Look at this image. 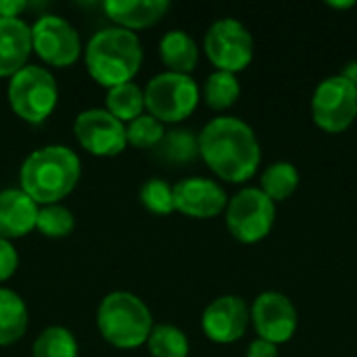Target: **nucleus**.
Instances as JSON below:
<instances>
[{
  "instance_id": "1",
  "label": "nucleus",
  "mask_w": 357,
  "mask_h": 357,
  "mask_svg": "<svg viewBox=\"0 0 357 357\" xmlns=\"http://www.w3.org/2000/svg\"><path fill=\"white\" fill-rule=\"evenodd\" d=\"M199 157L224 182H249L261 163L255 130L241 117H213L199 134Z\"/></svg>"
},
{
  "instance_id": "2",
  "label": "nucleus",
  "mask_w": 357,
  "mask_h": 357,
  "mask_svg": "<svg viewBox=\"0 0 357 357\" xmlns=\"http://www.w3.org/2000/svg\"><path fill=\"white\" fill-rule=\"evenodd\" d=\"M82 161L69 146L48 144L29 153L19 169V188L38 205H56L73 192Z\"/></svg>"
},
{
  "instance_id": "3",
  "label": "nucleus",
  "mask_w": 357,
  "mask_h": 357,
  "mask_svg": "<svg viewBox=\"0 0 357 357\" xmlns=\"http://www.w3.org/2000/svg\"><path fill=\"white\" fill-rule=\"evenodd\" d=\"M142 59L144 50L138 36L115 25L98 29L84 50L90 77L107 90L134 82L142 67Z\"/></svg>"
},
{
  "instance_id": "4",
  "label": "nucleus",
  "mask_w": 357,
  "mask_h": 357,
  "mask_svg": "<svg viewBox=\"0 0 357 357\" xmlns=\"http://www.w3.org/2000/svg\"><path fill=\"white\" fill-rule=\"evenodd\" d=\"M96 326L100 337L117 349H136L146 345L153 324L149 305L128 291L109 293L96 312Z\"/></svg>"
},
{
  "instance_id": "5",
  "label": "nucleus",
  "mask_w": 357,
  "mask_h": 357,
  "mask_svg": "<svg viewBox=\"0 0 357 357\" xmlns=\"http://www.w3.org/2000/svg\"><path fill=\"white\" fill-rule=\"evenodd\" d=\"M6 98L10 111L19 119L31 126H40L56 109L59 86L50 69L29 63L8 79Z\"/></svg>"
},
{
  "instance_id": "6",
  "label": "nucleus",
  "mask_w": 357,
  "mask_h": 357,
  "mask_svg": "<svg viewBox=\"0 0 357 357\" xmlns=\"http://www.w3.org/2000/svg\"><path fill=\"white\" fill-rule=\"evenodd\" d=\"M201 102V88L192 75L163 71L144 86V109L149 115L165 123L188 119Z\"/></svg>"
},
{
  "instance_id": "7",
  "label": "nucleus",
  "mask_w": 357,
  "mask_h": 357,
  "mask_svg": "<svg viewBox=\"0 0 357 357\" xmlns=\"http://www.w3.org/2000/svg\"><path fill=\"white\" fill-rule=\"evenodd\" d=\"M203 50L215 71H228L236 75L253 63L255 42L243 21L224 17L213 21L205 31Z\"/></svg>"
},
{
  "instance_id": "8",
  "label": "nucleus",
  "mask_w": 357,
  "mask_h": 357,
  "mask_svg": "<svg viewBox=\"0 0 357 357\" xmlns=\"http://www.w3.org/2000/svg\"><path fill=\"white\" fill-rule=\"evenodd\" d=\"M226 228L243 245L261 243L276 224V203L257 186H245L226 205Z\"/></svg>"
},
{
  "instance_id": "9",
  "label": "nucleus",
  "mask_w": 357,
  "mask_h": 357,
  "mask_svg": "<svg viewBox=\"0 0 357 357\" xmlns=\"http://www.w3.org/2000/svg\"><path fill=\"white\" fill-rule=\"evenodd\" d=\"M312 119L326 134H343L357 119V88L341 73L322 79L312 96Z\"/></svg>"
},
{
  "instance_id": "10",
  "label": "nucleus",
  "mask_w": 357,
  "mask_h": 357,
  "mask_svg": "<svg viewBox=\"0 0 357 357\" xmlns=\"http://www.w3.org/2000/svg\"><path fill=\"white\" fill-rule=\"evenodd\" d=\"M33 52L50 67H71L82 56V38L77 29L59 15H42L31 25Z\"/></svg>"
},
{
  "instance_id": "11",
  "label": "nucleus",
  "mask_w": 357,
  "mask_h": 357,
  "mask_svg": "<svg viewBox=\"0 0 357 357\" xmlns=\"http://www.w3.org/2000/svg\"><path fill=\"white\" fill-rule=\"evenodd\" d=\"M77 144L94 157H117L126 151V126L107 109L82 111L73 121Z\"/></svg>"
},
{
  "instance_id": "12",
  "label": "nucleus",
  "mask_w": 357,
  "mask_h": 357,
  "mask_svg": "<svg viewBox=\"0 0 357 357\" xmlns=\"http://www.w3.org/2000/svg\"><path fill=\"white\" fill-rule=\"evenodd\" d=\"M251 310V324L257 339L270 341L274 345L289 343L299 326V314L295 303L278 291H266L255 297Z\"/></svg>"
},
{
  "instance_id": "13",
  "label": "nucleus",
  "mask_w": 357,
  "mask_h": 357,
  "mask_svg": "<svg viewBox=\"0 0 357 357\" xmlns=\"http://www.w3.org/2000/svg\"><path fill=\"white\" fill-rule=\"evenodd\" d=\"M249 324L251 310L238 295H222L213 299L201 316L203 335L218 345H232L241 341L247 335Z\"/></svg>"
},
{
  "instance_id": "14",
  "label": "nucleus",
  "mask_w": 357,
  "mask_h": 357,
  "mask_svg": "<svg viewBox=\"0 0 357 357\" xmlns=\"http://www.w3.org/2000/svg\"><path fill=\"white\" fill-rule=\"evenodd\" d=\"M226 190L209 178L192 176L174 184V207L192 220H211L226 211Z\"/></svg>"
},
{
  "instance_id": "15",
  "label": "nucleus",
  "mask_w": 357,
  "mask_h": 357,
  "mask_svg": "<svg viewBox=\"0 0 357 357\" xmlns=\"http://www.w3.org/2000/svg\"><path fill=\"white\" fill-rule=\"evenodd\" d=\"M38 209L21 188L0 190V238L13 243L36 230Z\"/></svg>"
},
{
  "instance_id": "16",
  "label": "nucleus",
  "mask_w": 357,
  "mask_h": 357,
  "mask_svg": "<svg viewBox=\"0 0 357 357\" xmlns=\"http://www.w3.org/2000/svg\"><path fill=\"white\" fill-rule=\"evenodd\" d=\"M31 27L23 19H2L0 17V77H13L25 65H29Z\"/></svg>"
},
{
  "instance_id": "17",
  "label": "nucleus",
  "mask_w": 357,
  "mask_h": 357,
  "mask_svg": "<svg viewBox=\"0 0 357 357\" xmlns=\"http://www.w3.org/2000/svg\"><path fill=\"white\" fill-rule=\"evenodd\" d=\"M107 17L115 23V27L136 31L146 29L159 23L169 10L167 0H109L102 4Z\"/></svg>"
},
{
  "instance_id": "18",
  "label": "nucleus",
  "mask_w": 357,
  "mask_h": 357,
  "mask_svg": "<svg viewBox=\"0 0 357 357\" xmlns=\"http://www.w3.org/2000/svg\"><path fill=\"white\" fill-rule=\"evenodd\" d=\"M159 56L167 71L190 75L199 65V46L184 29H172L159 42Z\"/></svg>"
},
{
  "instance_id": "19",
  "label": "nucleus",
  "mask_w": 357,
  "mask_h": 357,
  "mask_svg": "<svg viewBox=\"0 0 357 357\" xmlns=\"http://www.w3.org/2000/svg\"><path fill=\"white\" fill-rule=\"evenodd\" d=\"M29 326V312L21 295L0 287V347L21 341Z\"/></svg>"
},
{
  "instance_id": "20",
  "label": "nucleus",
  "mask_w": 357,
  "mask_h": 357,
  "mask_svg": "<svg viewBox=\"0 0 357 357\" xmlns=\"http://www.w3.org/2000/svg\"><path fill=\"white\" fill-rule=\"evenodd\" d=\"M155 157L169 165H188L199 157V134L186 128H174L165 132L155 146Z\"/></svg>"
},
{
  "instance_id": "21",
  "label": "nucleus",
  "mask_w": 357,
  "mask_h": 357,
  "mask_svg": "<svg viewBox=\"0 0 357 357\" xmlns=\"http://www.w3.org/2000/svg\"><path fill=\"white\" fill-rule=\"evenodd\" d=\"M301 176L299 169L289 163V161H276L272 165H268L261 176H259V190L272 201V203H280L287 201L289 197H293L299 188Z\"/></svg>"
},
{
  "instance_id": "22",
  "label": "nucleus",
  "mask_w": 357,
  "mask_h": 357,
  "mask_svg": "<svg viewBox=\"0 0 357 357\" xmlns=\"http://www.w3.org/2000/svg\"><path fill=\"white\" fill-rule=\"evenodd\" d=\"M201 98L213 111H228L241 98V82L234 73L213 71L201 88Z\"/></svg>"
},
{
  "instance_id": "23",
  "label": "nucleus",
  "mask_w": 357,
  "mask_h": 357,
  "mask_svg": "<svg viewBox=\"0 0 357 357\" xmlns=\"http://www.w3.org/2000/svg\"><path fill=\"white\" fill-rule=\"evenodd\" d=\"M107 111L115 119H119L123 126H128L130 121H134L136 117L146 113L144 90L140 86H136L134 82L109 88L107 90Z\"/></svg>"
},
{
  "instance_id": "24",
  "label": "nucleus",
  "mask_w": 357,
  "mask_h": 357,
  "mask_svg": "<svg viewBox=\"0 0 357 357\" xmlns=\"http://www.w3.org/2000/svg\"><path fill=\"white\" fill-rule=\"evenodd\" d=\"M31 357H79V347L71 331L48 326L36 337Z\"/></svg>"
},
{
  "instance_id": "25",
  "label": "nucleus",
  "mask_w": 357,
  "mask_h": 357,
  "mask_svg": "<svg viewBox=\"0 0 357 357\" xmlns=\"http://www.w3.org/2000/svg\"><path fill=\"white\" fill-rule=\"evenodd\" d=\"M151 357H188L190 341L174 324H157L146 341Z\"/></svg>"
},
{
  "instance_id": "26",
  "label": "nucleus",
  "mask_w": 357,
  "mask_h": 357,
  "mask_svg": "<svg viewBox=\"0 0 357 357\" xmlns=\"http://www.w3.org/2000/svg\"><path fill=\"white\" fill-rule=\"evenodd\" d=\"M73 228H75V218L61 203L42 205L38 209L36 230L42 236H46V238H65V236H69L73 232Z\"/></svg>"
},
{
  "instance_id": "27",
  "label": "nucleus",
  "mask_w": 357,
  "mask_h": 357,
  "mask_svg": "<svg viewBox=\"0 0 357 357\" xmlns=\"http://www.w3.org/2000/svg\"><path fill=\"white\" fill-rule=\"evenodd\" d=\"M165 136V126L153 115L144 113L126 126V140L130 146L140 151H155V146Z\"/></svg>"
},
{
  "instance_id": "28",
  "label": "nucleus",
  "mask_w": 357,
  "mask_h": 357,
  "mask_svg": "<svg viewBox=\"0 0 357 357\" xmlns=\"http://www.w3.org/2000/svg\"><path fill=\"white\" fill-rule=\"evenodd\" d=\"M140 203L146 211L155 215H169L174 207V186L161 178H151L140 188Z\"/></svg>"
},
{
  "instance_id": "29",
  "label": "nucleus",
  "mask_w": 357,
  "mask_h": 357,
  "mask_svg": "<svg viewBox=\"0 0 357 357\" xmlns=\"http://www.w3.org/2000/svg\"><path fill=\"white\" fill-rule=\"evenodd\" d=\"M19 268V255L10 241L0 238V282H6L15 276Z\"/></svg>"
},
{
  "instance_id": "30",
  "label": "nucleus",
  "mask_w": 357,
  "mask_h": 357,
  "mask_svg": "<svg viewBox=\"0 0 357 357\" xmlns=\"http://www.w3.org/2000/svg\"><path fill=\"white\" fill-rule=\"evenodd\" d=\"M245 357H278V345L264 339H255L249 343Z\"/></svg>"
},
{
  "instance_id": "31",
  "label": "nucleus",
  "mask_w": 357,
  "mask_h": 357,
  "mask_svg": "<svg viewBox=\"0 0 357 357\" xmlns=\"http://www.w3.org/2000/svg\"><path fill=\"white\" fill-rule=\"evenodd\" d=\"M27 10L25 0H0V17L2 19H21Z\"/></svg>"
},
{
  "instance_id": "32",
  "label": "nucleus",
  "mask_w": 357,
  "mask_h": 357,
  "mask_svg": "<svg viewBox=\"0 0 357 357\" xmlns=\"http://www.w3.org/2000/svg\"><path fill=\"white\" fill-rule=\"evenodd\" d=\"M341 75L345 77V79H349L354 86L357 88V61H351V63H347L345 67H343V71H341Z\"/></svg>"
},
{
  "instance_id": "33",
  "label": "nucleus",
  "mask_w": 357,
  "mask_h": 357,
  "mask_svg": "<svg viewBox=\"0 0 357 357\" xmlns=\"http://www.w3.org/2000/svg\"><path fill=\"white\" fill-rule=\"evenodd\" d=\"M331 8H339V10H347V8H354L356 2L354 0H347V2H328Z\"/></svg>"
}]
</instances>
